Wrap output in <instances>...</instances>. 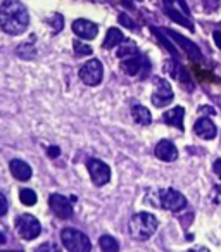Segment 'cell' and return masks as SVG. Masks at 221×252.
<instances>
[{
	"label": "cell",
	"instance_id": "cell-1",
	"mask_svg": "<svg viewBox=\"0 0 221 252\" xmlns=\"http://www.w3.org/2000/svg\"><path fill=\"white\" fill-rule=\"evenodd\" d=\"M28 9L19 0H4L0 5V28L9 35H21L28 30Z\"/></svg>",
	"mask_w": 221,
	"mask_h": 252
},
{
	"label": "cell",
	"instance_id": "cell-2",
	"mask_svg": "<svg viewBox=\"0 0 221 252\" xmlns=\"http://www.w3.org/2000/svg\"><path fill=\"white\" fill-rule=\"evenodd\" d=\"M159 221L151 213H138L130 220V233L135 240H149L158 231Z\"/></svg>",
	"mask_w": 221,
	"mask_h": 252
},
{
	"label": "cell",
	"instance_id": "cell-3",
	"mask_svg": "<svg viewBox=\"0 0 221 252\" xmlns=\"http://www.w3.org/2000/svg\"><path fill=\"white\" fill-rule=\"evenodd\" d=\"M61 240L63 245L69 252H90L92 251V242L81 231L74 230V228H64L61 231Z\"/></svg>",
	"mask_w": 221,
	"mask_h": 252
},
{
	"label": "cell",
	"instance_id": "cell-4",
	"mask_svg": "<svg viewBox=\"0 0 221 252\" xmlns=\"http://www.w3.org/2000/svg\"><path fill=\"white\" fill-rule=\"evenodd\" d=\"M159 202H161V207L173 211V213H178L187 207V199L175 189H162L159 192Z\"/></svg>",
	"mask_w": 221,
	"mask_h": 252
},
{
	"label": "cell",
	"instance_id": "cell-5",
	"mask_svg": "<svg viewBox=\"0 0 221 252\" xmlns=\"http://www.w3.org/2000/svg\"><path fill=\"white\" fill-rule=\"evenodd\" d=\"M80 78L83 83L90 85V87H95L102 81L104 78V66L98 59H92L88 63L83 64V67L80 69Z\"/></svg>",
	"mask_w": 221,
	"mask_h": 252
},
{
	"label": "cell",
	"instance_id": "cell-6",
	"mask_svg": "<svg viewBox=\"0 0 221 252\" xmlns=\"http://www.w3.org/2000/svg\"><path fill=\"white\" fill-rule=\"evenodd\" d=\"M16 228H18V233L21 235L25 240H33L40 235L42 226H40V221L36 220L32 214H23L16 221Z\"/></svg>",
	"mask_w": 221,
	"mask_h": 252
},
{
	"label": "cell",
	"instance_id": "cell-7",
	"mask_svg": "<svg viewBox=\"0 0 221 252\" xmlns=\"http://www.w3.org/2000/svg\"><path fill=\"white\" fill-rule=\"evenodd\" d=\"M87 168H88V173H90L92 182L97 187H102V185H105V183H109V180H111V168H109L105 162L98 161V159H90Z\"/></svg>",
	"mask_w": 221,
	"mask_h": 252
},
{
	"label": "cell",
	"instance_id": "cell-8",
	"mask_svg": "<svg viewBox=\"0 0 221 252\" xmlns=\"http://www.w3.org/2000/svg\"><path fill=\"white\" fill-rule=\"evenodd\" d=\"M49 206L52 209V213L56 216L63 218V220H67V218L73 216V206H71L69 199L61 195V193H52L49 197Z\"/></svg>",
	"mask_w": 221,
	"mask_h": 252
},
{
	"label": "cell",
	"instance_id": "cell-9",
	"mask_svg": "<svg viewBox=\"0 0 221 252\" xmlns=\"http://www.w3.org/2000/svg\"><path fill=\"white\" fill-rule=\"evenodd\" d=\"M156 85H158V88H156V92L152 94V104H154L156 107H162V105L169 104V102L173 100V90L166 80H158Z\"/></svg>",
	"mask_w": 221,
	"mask_h": 252
},
{
	"label": "cell",
	"instance_id": "cell-10",
	"mask_svg": "<svg viewBox=\"0 0 221 252\" xmlns=\"http://www.w3.org/2000/svg\"><path fill=\"white\" fill-rule=\"evenodd\" d=\"M166 33H168V35L171 36V38L175 40V42L178 43V45L182 47V49L185 50V52L189 54V56L192 57V59H195V61H200V59H202V54H200L199 47H197L193 42H190L189 38H185V36L180 35V33L173 32V30H166Z\"/></svg>",
	"mask_w": 221,
	"mask_h": 252
},
{
	"label": "cell",
	"instance_id": "cell-11",
	"mask_svg": "<svg viewBox=\"0 0 221 252\" xmlns=\"http://www.w3.org/2000/svg\"><path fill=\"white\" fill-rule=\"evenodd\" d=\"M73 32L83 40H94L98 33V26L88 19H76L73 23Z\"/></svg>",
	"mask_w": 221,
	"mask_h": 252
},
{
	"label": "cell",
	"instance_id": "cell-12",
	"mask_svg": "<svg viewBox=\"0 0 221 252\" xmlns=\"http://www.w3.org/2000/svg\"><path fill=\"white\" fill-rule=\"evenodd\" d=\"M193 131H195L197 137L204 138V140H213L218 135L216 125L207 118H200L199 121L195 123V126H193Z\"/></svg>",
	"mask_w": 221,
	"mask_h": 252
},
{
	"label": "cell",
	"instance_id": "cell-13",
	"mask_svg": "<svg viewBox=\"0 0 221 252\" xmlns=\"http://www.w3.org/2000/svg\"><path fill=\"white\" fill-rule=\"evenodd\" d=\"M156 158H159L161 161L166 162H173L178 158V149L173 142L169 140H161L156 145Z\"/></svg>",
	"mask_w": 221,
	"mask_h": 252
},
{
	"label": "cell",
	"instance_id": "cell-14",
	"mask_svg": "<svg viewBox=\"0 0 221 252\" xmlns=\"http://www.w3.org/2000/svg\"><path fill=\"white\" fill-rule=\"evenodd\" d=\"M9 168H11L12 176H14L16 180H19V182H28L33 175L30 164H26L21 159H12V161L9 162Z\"/></svg>",
	"mask_w": 221,
	"mask_h": 252
},
{
	"label": "cell",
	"instance_id": "cell-15",
	"mask_svg": "<svg viewBox=\"0 0 221 252\" xmlns=\"http://www.w3.org/2000/svg\"><path fill=\"white\" fill-rule=\"evenodd\" d=\"M164 123L166 125H171L176 126L180 130H183V118H185V109L183 107H175V109H169L168 112H164Z\"/></svg>",
	"mask_w": 221,
	"mask_h": 252
},
{
	"label": "cell",
	"instance_id": "cell-16",
	"mask_svg": "<svg viewBox=\"0 0 221 252\" xmlns=\"http://www.w3.org/2000/svg\"><path fill=\"white\" fill-rule=\"evenodd\" d=\"M164 7H166V14H168L173 21L178 23V25H182V26H185V28L190 30V32H193V25H192V21H190V18H187L183 12L176 11L175 7H169V5H164Z\"/></svg>",
	"mask_w": 221,
	"mask_h": 252
},
{
	"label": "cell",
	"instance_id": "cell-17",
	"mask_svg": "<svg viewBox=\"0 0 221 252\" xmlns=\"http://www.w3.org/2000/svg\"><path fill=\"white\" fill-rule=\"evenodd\" d=\"M121 69L126 74H130V76H135V74H138L142 69V59L137 56L128 57V59H125L123 63H121Z\"/></svg>",
	"mask_w": 221,
	"mask_h": 252
},
{
	"label": "cell",
	"instance_id": "cell-18",
	"mask_svg": "<svg viewBox=\"0 0 221 252\" xmlns=\"http://www.w3.org/2000/svg\"><path fill=\"white\" fill-rule=\"evenodd\" d=\"M131 116H133L135 123H138V125H151V121H152L151 112H149V109L144 107V105H133V107H131Z\"/></svg>",
	"mask_w": 221,
	"mask_h": 252
},
{
	"label": "cell",
	"instance_id": "cell-19",
	"mask_svg": "<svg viewBox=\"0 0 221 252\" xmlns=\"http://www.w3.org/2000/svg\"><path fill=\"white\" fill-rule=\"evenodd\" d=\"M125 42V36L123 33L120 32L118 28H111L107 30V35H105V40H104V47L105 49H113V47L120 45V43Z\"/></svg>",
	"mask_w": 221,
	"mask_h": 252
},
{
	"label": "cell",
	"instance_id": "cell-20",
	"mask_svg": "<svg viewBox=\"0 0 221 252\" xmlns=\"http://www.w3.org/2000/svg\"><path fill=\"white\" fill-rule=\"evenodd\" d=\"M98 245H100L102 252H120V244L111 235H102L100 240H98Z\"/></svg>",
	"mask_w": 221,
	"mask_h": 252
},
{
	"label": "cell",
	"instance_id": "cell-21",
	"mask_svg": "<svg viewBox=\"0 0 221 252\" xmlns=\"http://www.w3.org/2000/svg\"><path fill=\"white\" fill-rule=\"evenodd\" d=\"M19 199H21V202L25 204V206H35L36 204V193L30 189H23L21 192H19Z\"/></svg>",
	"mask_w": 221,
	"mask_h": 252
},
{
	"label": "cell",
	"instance_id": "cell-22",
	"mask_svg": "<svg viewBox=\"0 0 221 252\" xmlns=\"http://www.w3.org/2000/svg\"><path fill=\"white\" fill-rule=\"evenodd\" d=\"M35 54H36V50L32 43H23V45L18 47V56L23 57V59H33Z\"/></svg>",
	"mask_w": 221,
	"mask_h": 252
},
{
	"label": "cell",
	"instance_id": "cell-23",
	"mask_svg": "<svg viewBox=\"0 0 221 252\" xmlns=\"http://www.w3.org/2000/svg\"><path fill=\"white\" fill-rule=\"evenodd\" d=\"M137 54V47H135V43L131 42H126L123 43V45L120 47V50H118V57H128V56H135Z\"/></svg>",
	"mask_w": 221,
	"mask_h": 252
},
{
	"label": "cell",
	"instance_id": "cell-24",
	"mask_svg": "<svg viewBox=\"0 0 221 252\" xmlns=\"http://www.w3.org/2000/svg\"><path fill=\"white\" fill-rule=\"evenodd\" d=\"M151 30H152V33H154V35L158 36L159 40H161V43H162V45H164L166 49H168L169 52L173 54V56H176V49H175V47L171 45V42H169V40L166 38V36H164V33H162L161 30H158V28H151Z\"/></svg>",
	"mask_w": 221,
	"mask_h": 252
},
{
	"label": "cell",
	"instance_id": "cell-25",
	"mask_svg": "<svg viewBox=\"0 0 221 252\" xmlns=\"http://www.w3.org/2000/svg\"><path fill=\"white\" fill-rule=\"evenodd\" d=\"M73 47H74L76 56H90L92 54V47L87 45V43H83V42H80V40H74Z\"/></svg>",
	"mask_w": 221,
	"mask_h": 252
},
{
	"label": "cell",
	"instance_id": "cell-26",
	"mask_svg": "<svg viewBox=\"0 0 221 252\" xmlns=\"http://www.w3.org/2000/svg\"><path fill=\"white\" fill-rule=\"evenodd\" d=\"M36 252H61V247L52 244V242H47V244L40 245V247L36 249Z\"/></svg>",
	"mask_w": 221,
	"mask_h": 252
},
{
	"label": "cell",
	"instance_id": "cell-27",
	"mask_svg": "<svg viewBox=\"0 0 221 252\" xmlns=\"http://www.w3.org/2000/svg\"><path fill=\"white\" fill-rule=\"evenodd\" d=\"M50 25H52L54 32L59 33L61 30H63V16H61V14L52 16V19H50Z\"/></svg>",
	"mask_w": 221,
	"mask_h": 252
},
{
	"label": "cell",
	"instance_id": "cell-28",
	"mask_svg": "<svg viewBox=\"0 0 221 252\" xmlns=\"http://www.w3.org/2000/svg\"><path fill=\"white\" fill-rule=\"evenodd\" d=\"M202 2H204V7H206L207 11H216L221 4V0H202Z\"/></svg>",
	"mask_w": 221,
	"mask_h": 252
},
{
	"label": "cell",
	"instance_id": "cell-29",
	"mask_svg": "<svg viewBox=\"0 0 221 252\" xmlns=\"http://www.w3.org/2000/svg\"><path fill=\"white\" fill-rule=\"evenodd\" d=\"M211 199H213V202L221 204V185H216V187H214L213 192H211Z\"/></svg>",
	"mask_w": 221,
	"mask_h": 252
},
{
	"label": "cell",
	"instance_id": "cell-30",
	"mask_svg": "<svg viewBox=\"0 0 221 252\" xmlns=\"http://www.w3.org/2000/svg\"><path fill=\"white\" fill-rule=\"evenodd\" d=\"M118 21H120V23H121V25H123V26H126V28H130V30H133V28H135V23L131 21V19L128 18L126 14H121L120 18H118Z\"/></svg>",
	"mask_w": 221,
	"mask_h": 252
},
{
	"label": "cell",
	"instance_id": "cell-31",
	"mask_svg": "<svg viewBox=\"0 0 221 252\" xmlns=\"http://www.w3.org/2000/svg\"><path fill=\"white\" fill-rule=\"evenodd\" d=\"M9 209V204H7V199L4 197V193H0V218L5 216V213H7Z\"/></svg>",
	"mask_w": 221,
	"mask_h": 252
},
{
	"label": "cell",
	"instance_id": "cell-32",
	"mask_svg": "<svg viewBox=\"0 0 221 252\" xmlns=\"http://www.w3.org/2000/svg\"><path fill=\"white\" fill-rule=\"evenodd\" d=\"M59 154H61L59 147H54V145H52V147H49V156H50V158H57Z\"/></svg>",
	"mask_w": 221,
	"mask_h": 252
},
{
	"label": "cell",
	"instance_id": "cell-33",
	"mask_svg": "<svg viewBox=\"0 0 221 252\" xmlns=\"http://www.w3.org/2000/svg\"><path fill=\"white\" fill-rule=\"evenodd\" d=\"M213 169H214V173H216V175H218V176H220V178H221V159H218V161L214 162Z\"/></svg>",
	"mask_w": 221,
	"mask_h": 252
},
{
	"label": "cell",
	"instance_id": "cell-34",
	"mask_svg": "<svg viewBox=\"0 0 221 252\" xmlns=\"http://www.w3.org/2000/svg\"><path fill=\"white\" fill-rule=\"evenodd\" d=\"M214 42L221 49V32H214Z\"/></svg>",
	"mask_w": 221,
	"mask_h": 252
},
{
	"label": "cell",
	"instance_id": "cell-35",
	"mask_svg": "<svg viewBox=\"0 0 221 252\" xmlns=\"http://www.w3.org/2000/svg\"><path fill=\"white\" fill-rule=\"evenodd\" d=\"M185 252H209V249L206 247H193V249H189V251Z\"/></svg>",
	"mask_w": 221,
	"mask_h": 252
},
{
	"label": "cell",
	"instance_id": "cell-36",
	"mask_svg": "<svg viewBox=\"0 0 221 252\" xmlns=\"http://www.w3.org/2000/svg\"><path fill=\"white\" fill-rule=\"evenodd\" d=\"M5 242V237H4V233H0V244H4Z\"/></svg>",
	"mask_w": 221,
	"mask_h": 252
}]
</instances>
